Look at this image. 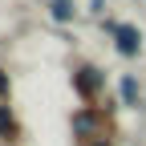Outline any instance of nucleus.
Masks as SVG:
<instances>
[{
    "mask_svg": "<svg viewBox=\"0 0 146 146\" xmlns=\"http://www.w3.org/2000/svg\"><path fill=\"white\" fill-rule=\"evenodd\" d=\"M122 98H126V106L138 102V85H134V77H122Z\"/></svg>",
    "mask_w": 146,
    "mask_h": 146,
    "instance_id": "obj_3",
    "label": "nucleus"
},
{
    "mask_svg": "<svg viewBox=\"0 0 146 146\" xmlns=\"http://www.w3.org/2000/svg\"><path fill=\"white\" fill-rule=\"evenodd\" d=\"M114 36H118V53H122V57H134V53L142 49V36L130 25H114Z\"/></svg>",
    "mask_w": 146,
    "mask_h": 146,
    "instance_id": "obj_1",
    "label": "nucleus"
},
{
    "mask_svg": "<svg viewBox=\"0 0 146 146\" xmlns=\"http://www.w3.org/2000/svg\"><path fill=\"white\" fill-rule=\"evenodd\" d=\"M73 16V4L69 0H53V21H69Z\"/></svg>",
    "mask_w": 146,
    "mask_h": 146,
    "instance_id": "obj_2",
    "label": "nucleus"
},
{
    "mask_svg": "<svg viewBox=\"0 0 146 146\" xmlns=\"http://www.w3.org/2000/svg\"><path fill=\"white\" fill-rule=\"evenodd\" d=\"M12 130V122H8V114H4V110H0V134H8Z\"/></svg>",
    "mask_w": 146,
    "mask_h": 146,
    "instance_id": "obj_4",
    "label": "nucleus"
},
{
    "mask_svg": "<svg viewBox=\"0 0 146 146\" xmlns=\"http://www.w3.org/2000/svg\"><path fill=\"white\" fill-rule=\"evenodd\" d=\"M4 89H8V81H4V77H0V94H4Z\"/></svg>",
    "mask_w": 146,
    "mask_h": 146,
    "instance_id": "obj_5",
    "label": "nucleus"
}]
</instances>
